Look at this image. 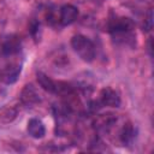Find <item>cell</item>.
<instances>
[{
    "instance_id": "6da1fadb",
    "label": "cell",
    "mask_w": 154,
    "mask_h": 154,
    "mask_svg": "<svg viewBox=\"0 0 154 154\" xmlns=\"http://www.w3.org/2000/svg\"><path fill=\"white\" fill-rule=\"evenodd\" d=\"M107 31L117 43L124 46H136L135 23L131 18L125 16H113L107 23Z\"/></svg>"
},
{
    "instance_id": "7a4b0ae2",
    "label": "cell",
    "mask_w": 154,
    "mask_h": 154,
    "mask_svg": "<svg viewBox=\"0 0 154 154\" xmlns=\"http://www.w3.org/2000/svg\"><path fill=\"white\" fill-rule=\"evenodd\" d=\"M71 47L77 53V55L85 63H91L96 57V47L94 42L82 34L72 36Z\"/></svg>"
},
{
    "instance_id": "3957f363",
    "label": "cell",
    "mask_w": 154,
    "mask_h": 154,
    "mask_svg": "<svg viewBox=\"0 0 154 154\" xmlns=\"http://www.w3.org/2000/svg\"><path fill=\"white\" fill-rule=\"evenodd\" d=\"M120 96L118 94V91H116L114 89L106 87L103 89H101L100 94H99V99L96 101H94L93 103L96 105L95 109L101 108V107H119L120 106Z\"/></svg>"
},
{
    "instance_id": "277c9868",
    "label": "cell",
    "mask_w": 154,
    "mask_h": 154,
    "mask_svg": "<svg viewBox=\"0 0 154 154\" xmlns=\"http://www.w3.org/2000/svg\"><path fill=\"white\" fill-rule=\"evenodd\" d=\"M78 8L71 4L63 5L58 10V23L59 26H66L76 22L78 18Z\"/></svg>"
},
{
    "instance_id": "5b68a950",
    "label": "cell",
    "mask_w": 154,
    "mask_h": 154,
    "mask_svg": "<svg viewBox=\"0 0 154 154\" xmlns=\"http://www.w3.org/2000/svg\"><path fill=\"white\" fill-rule=\"evenodd\" d=\"M20 49H22V40L17 35H10V36H7L2 41L1 47H0L1 54L4 57L16 55V54H18L20 52Z\"/></svg>"
},
{
    "instance_id": "8992f818",
    "label": "cell",
    "mask_w": 154,
    "mask_h": 154,
    "mask_svg": "<svg viewBox=\"0 0 154 154\" xmlns=\"http://www.w3.org/2000/svg\"><path fill=\"white\" fill-rule=\"evenodd\" d=\"M117 122V117L116 114L113 113H106V114H100L95 118L93 125H94V129L97 131V132H101V134H107L109 132V130L113 128V125L116 124Z\"/></svg>"
},
{
    "instance_id": "52a82bcc",
    "label": "cell",
    "mask_w": 154,
    "mask_h": 154,
    "mask_svg": "<svg viewBox=\"0 0 154 154\" xmlns=\"http://www.w3.org/2000/svg\"><path fill=\"white\" fill-rule=\"evenodd\" d=\"M22 71V66L18 64H11L0 69V83L13 84L17 82Z\"/></svg>"
},
{
    "instance_id": "ba28073f",
    "label": "cell",
    "mask_w": 154,
    "mask_h": 154,
    "mask_svg": "<svg viewBox=\"0 0 154 154\" xmlns=\"http://www.w3.org/2000/svg\"><path fill=\"white\" fill-rule=\"evenodd\" d=\"M19 99L24 106H34V105H37L38 102H41V95L38 94L37 89L32 84L24 85Z\"/></svg>"
},
{
    "instance_id": "9c48e42d",
    "label": "cell",
    "mask_w": 154,
    "mask_h": 154,
    "mask_svg": "<svg viewBox=\"0 0 154 154\" xmlns=\"http://www.w3.org/2000/svg\"><path fill=\"white\" fill-rule=\"evenodd\" d=\"M136 135H137L136 128L134 126L132 123L128 122L120 129L118 138H119V142L122 143V146H130V144L134 143V141L136 138Z\"/></svg>"
},
{
    "instance_id": "30bf717a",
    "label": "cell",
    "mask_w": 154,
    "mask_h": 154,
    "mask_svg": "<svg viewBox=\"0 0 154 154\" xmlns=\"http://www.w3.org/2000/svg\"><path fill=\"white\" fill-rule=\"evenodd\" d=\"M26 131L32 138H36V140L42 138L46 135V128H45L43 123L40 119H36V118H31L28 122Z\"/></svg>"
},
{
    "instance_id": "8fae6325",
    "label": "cell",
    "mask_w": 154,
    "mask_h": 154,
    "mask_svg": "<svg viewBox=\"0 0 154 154\" xmlns=\"http://www.w3.org/2000/svg\"><path fill=\"white\" fill-rule=\"evenodd\" d=\"M36 78H37V83L40 84V87L45 91L51 93V94H55V91H57V81L52 79L49 76H47L43 72H37Z\"/></svg>"
},
{
    "instance_id": "7c38bea8",
    "label": "cell",
    "mask_w": 154,
    "mask_h": 154,
    "mask_svg": "<svg viewBox=\"0 0 154 154\" xmlns=\"http://www.w3.org/2000/svg\"><path fill=\"white\" fill-rule=\"evenodd\" d=\"M18 116V108L14 106H6L0 111V122L2 124L12 123Z\"/></svg>"
},
{
    "instance_id": "4fadbf2b",
    "label": "cell",
    "mask_w": 154,
    "mask_h": 154,
    "mask_svg": "<svg viewBox=\"0 0 154 154\" xmlns=\"http://www.w3.org/2000/svg\"><path fill=\"white\" fill-rule=\"evenodd\" d=\"M143 28H144L146 31H150L152 28H153V12H152V10L148 11L147 18L144 19V25H143Z\"/></svg>"
},
{
    "instance_id": "5bb4252c",
    "label": "cell",
    "mask_w": 154,
    "mask_h": 154,
    "mask_svg": "<svg viewBox=\"0 0 154 154\" xmlns=\"http://www.w3.org/2000/svg\"><path fill=\"white\" fill-rule=\"evenodd\" d=\"M94 1H105V0H94Z\"/></svg>"
}]
</instances>
